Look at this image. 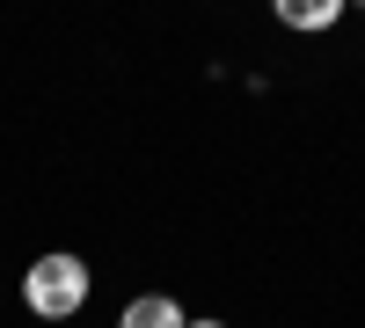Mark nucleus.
<instances>
[{
  "label": "nucleus",
  "mask_w": 365,
  "mask_h": 328,
  "mask_svg": "<svg viewBox=\"0 0 365 328\" xmlns=\"http://www.w3.org/2000/svg\"><path fill=\"white\" fill-rule=\"evenodd\" d=\"M22 300L37 307L44 321H66V314H81V307H88V263H81V255H44V263H29Z\"/></svg>",
  "instance_id": "1"
},
{
  "label": "nucleus",
  "mask_w": 365,
  "mask_h": 328,
  "mask_svg": "<svg viewBox=\"0 0 365 328\" xmlns=\"http://www.w3.org/2000/svg\"><path fill=\"white\" fill-rule=\"evenodd\" d=\"M125 328H190V321H182V307H175V300L146 292V300H132V307H125Z\"/></svg>",
  "instance_id": "2"
},
{
  "label": "nucleus",
  "mask_w": 365,
  "mask_h": 328,
  "mask_svg": "<svg viewBox=\"0 0 365 328\" xmlns=\"http://www.w3.org/2000/svg\"><path fill=\"white\" fill-rule=\"evenodd\" d=\"M336 15H344L336 0H278V22L285 29H329Z\"/></svg>",
  "instance_id": "3"
},
{
  "label": "nucleus",
  "mask_w": 365,
  "mask_h": 328,
  "mask_svg": "<svg viewBox=\"0 0 365 328\" xmlns=\"http://www.w3.org/2000/svg\"><path fill=\"white\" fill-rule=\"evenodd\" d=\"M190 328H220V321H190Z\"/></svg>",
  "instance_id": "4"
}]
</instances>
